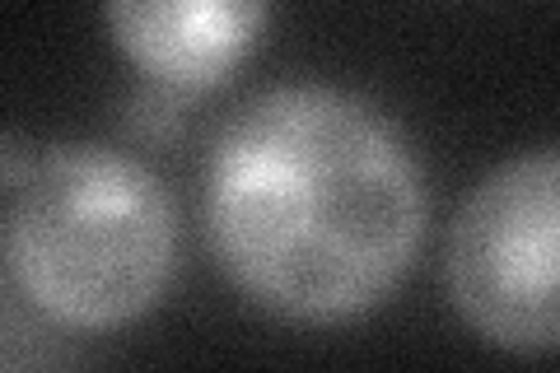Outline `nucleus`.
<instances>
[{
  "label": "nucleus",
  "mask_w": 560,
  "mask_h": 373,
  "mask_svg": "<svg viewBox=\"0 0 560 373\" xmlns=\"http://www.w3.org/2000/svg\"><path fill=\"white\" fill-rule=\"evenodd\" d=\"M430 229L416 140L374 98L276 84L224 121L206 159L201 234L253 308L294 327L374 313Z\"/></svg>",
  "instance_id": "nucleus-1"
},
{
  "label": "nucleus",
  "mask_w": 560,
  "mask_h": 373,
  "mask_svg": "<svg viewBox=\"0 0 560 373\" xmlns=\"http://www.w3.org/2000/svg\"><path fill=\"white\" fill-rule=\"evenodd\" d=\"M271 0H103L113 47L150 84L201 94L248 66L267 38Z\"/></svg>",
  "instance_id": "nucleus-4"
},
{
  "label": "nucleus",
  "mask_w": 560,
  "mask_h": 373,
  "mask_svg": "<svg viewBox=\"0 0 560 373\" xmlns=\"http://www.w3.org/2000/svg\"><path fill=\"white\" fill-rule=\"evenodd\" d=\"M5 280L66 331H113L160 308L178 271V206L150 164L98 140L38 154L5 136Z\"/></svg>",
  "instance_id": "nucleus-2"
},
{
  "label": "nucleus",
  "mask_w": 560,
  "mask_h": 373,
  "mask_svg": "<svg viewBox=\"0 0 560 373\" xmlns=\"http://www.w3.org/2000/svg\"><path fill=\"white\" fill-rule=\"evenodd\" d=\"M444 285L486 346L560 350V150L495 164L448 224Z\"/></svg>",
  "instance_id": "nucleus-3"
}]
</instances>
